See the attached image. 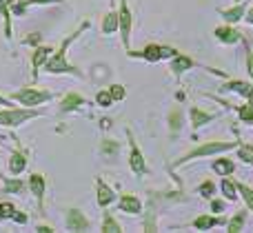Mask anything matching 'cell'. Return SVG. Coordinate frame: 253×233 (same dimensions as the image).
Instances as JSON below:
<instances>
[{"mask_svg": "<svg viewBox=\"0 0 253 233\" xmlns=\"http://www.w3.org/2000/svg\"><path fill=\"white\" fill-rule=\"evenodd\" d=\"M211 209H213V211H222V209H224V204H222V202H218V200H215V202L211 204Z\"/></svg>", "mask_w": 253, "mask_h": 233, "instance_id": "obj_41", "label": "cell"}, {"mask_svg": "<svg viewBox=\"0 0 253 233\" xmlns=\"http://www.w3.org/2000/svg\"><path fill=\"white\" fill-rule=\"evenodd\" d=\"M118 209L125 213H140V209H142V204H140V200L135 198V195H123L118 202Z\"/></svg>", "mask_w": 253, "mask_h": 233, "instance_id": "obj_13", "label": "cell"}, {"mask_svg": "<svg viewBox=\"0 0 253 233\" xmlns=\"http://www.w3.org/2000/svg\"><path fill=\"white\" fill-rule=\"evenodd\" d=\"M240 118L245 122H253V96H251V102L245 105V109H240Z\"/></svg>", "mask_w": 253, "mask_h": 233, "instance_id": "obj_29", "label": "cell"}, {"mask_svg": "<svg viewBox=\"0 0 253 233\" xmlns=\"http://www.w3.org/2000/svg\"><path fill=\"white\" fill-rule=\"evenodd\" d=\"M27 164H29V160H27L25 151H20V149L13 151L11 158H9V173H11V176H20L27 169Z\"/></svg>", "mask_w": 253, "mask_h": 233, "instance_id": "obj_10", "label": "cell"}, {"mask_svg": "<svg viewBox=\"0 0 253 233\" xmlns=\"http://www.w3.org/2000/svg\"><path fill=\"white\" fill-rule=\"evenodd\" d=\"M29 189H31V194H34V198L38 200V207L42 209L44 189H47V180H44V176H40V173H34V176L29 178Z\"/></svg>", "mask_w": 253, "mask_h": 233, "instance_id": "obj_9", "label": "cell"}, {"mask_svg": "<svg viewBox=\"0 0 253 233\" xmlns=\"http://www.w3.org/2000/svg\"><path fill=\"white\" fill-rule=\"evenodd\" d=\"M36 231H38V233H53V229L49 225H38V227H36Z\"/></svg>", "mask_w": 253, "mask_h": 233, "instance_id": "obj_40", "label": "cell"}, {"mask_svg": "<svg viewBox=\"0 0 253 233\" xmlns=\"http://www.w3.org/2000/svg\"><path fill=\"white\" fill-rule=\"evenodd\" d=\"M109 91H111V98H114V100H123L125 98V87L123 84H111Z\"/></svg>", "mask_w": 253, "mask_h": 233, "instance_id": "obj_31", "label": "cell"}, {"mask_svg": "<svg viewBox=\"0 0 253 233\" xmlns=\"http://www.w3.org/2000/svg\"><path fill=\"white\" fill-rule=\"evenodd\" d=\"M83 105H87V100H84L83 96H78V93H67V96L60 100V111L62 114H67V111H76Z\"/></svg>", "mask_w": 253, "mask_h": 233, "instance_id": "obj_11", "label": "cell"}, {"mask_svg": "<svg viewBox=\"0 0 253 233\" xmlns=\"http://www.w3.org/2000/svg\"><path fill=\"white\" fill-rule=\"evenodd\" d=\"M40 111H34L31 107H25V109H2L0 111V127L7 129H16L20 124H25L27 120L38 118Z\"/></svg>", "mask_w": 253, "mask_h": 233, "instance_id": "obj_3", "label": "cell"}, {"mask_svg": "<svg viewBox=\"0 0 253 233\" xmlns=\"http://www.w3.org/2000/svg\"><path fill=\"white\" fill-rule=\"evenodd\" d=\"M169 122H171V129H173V131H178V129H180V111H173V114L169 116Z\"/></svg>", "mask_w": 253, "mask_h": 233, "instance_id": "obj_36", "label": "cell"}, {"mask_svg": "<svg viewBox=\"0 0 253 233\" xmlns=\"http://www.w3.org/2000/svg\"><path fill=\"white\" fill-rule=\"evenodd\" d=\"M25 191V182L18 180V178H4V194L7 195H16Z\"/></svg>", "mask_w": 253, "mask_h": 233, "instance_id": "obj_19", "label": "cell"}, {"mask_svg": "<svg viewBox=\"0 0 253 233\" xmlns=\"http://www.w3.org/2000/svg\"><path fill=\"white\" fill-rule=\"evenodd\" d=\"M191 67H196V62H193L191 58L182 56V53H175L173 60H171V71H173V74H182V71L191 69Z\"/></svg>", "mask_w": 253, "mask_h": 233, "instance_id": "obj_14", "label": "cell"}, {"mask_svg": "<svg viewBox=\"0 0 253 233\" xmlns=\"http://www.w3.org/2000/svg\"><path fill=\"white\" fill-rule=\"evenodd\" d=\"M126 136H129V147H131V155H129V167L131 171L135 173V176H144L147 173V164H144V158L142 154H140L138 145H135L133 136H131V131H126Z\"/></svg>", "mask_w": 253, "mask_h": 233, "instance_id": "obj_5", "label": "cell"}, {"mask_svg": "<svg viewBox=\"0 0 253 233\" xmlns=\"http://www.w3.org/2000/svg\"><path fill=\"white\" fill-rule=\"evenodd\" d=\"M102 231L105 233H120V225L114 220V216L111 213H105V222H102Z\"/></svg>", "mask_w": 253, "mask_h": 233, "instance_id": "obj_23", "label": "cell"}, {"mask_svg": "<svg viewBox=\"0 0 253 233\" xmlns=\"http://www.w3.org/2000/svg\"><path fill=\"white\" fill-rule=\"evenodd\" d=\"M65 227L69 231H87L91 225H89V220L84 218V213L80 211V209H67Z\"/></svg>", "mask_w": 253, "mask_h": 233, "instance_id": "obj_7", "label": "cell"}, {"mask_svg": "<svg viewBox=\"0 0 253 233\" xmlns=\"http://www.w3.org/2000/svg\"><path fill=\"white\" fill-rule=\"evenodd\" d=\"M40 42V34H29V38H25V44H36Z\"/></svg>", "mask_w": 253, "mask_h": 233, "instance_id": "obj_38", "label": "cell"}, {"mask_svg": "<svg viewBox=\"0 0 253 233\" xmlns=\"http://www.w3.org/2000/svg\"><path fill=\"white\" fill-rule=\"evenodd\" d=\"M189 116H191V124L193 127H202V124H207L209 122V120H213L215 116H209V114H202L200 109H198V107H191V109H189Z\"/></svg>", "mask_w": 253, "mask_h": 233, "instance_id": "obj_18", "label": "cell"}, {"mask_svg": "<svg viewBox=\"0 0 253 233\" xmlns=\"http://www.w3.org/2000/svg\"><path fill=\"white\" fill-rule=\"evenodd\" d=\"M198 191H200L202 198H211V195H213V191H215V187L211 185V182H205V185H202Z\"/></svg>", "mask_w": 253, "mask_h": 233, "instance_id": "obj_32", "label": "cell"}, {"mask_svg": "<svg viewBox=\"0 0 253 233\" xmlns=\"http://www.w3.org/2000/svg\"><path fill=\"white\" fill-rule=\"evenodd\" d=\"M116 29H120V20H118V11H109L102 20V34H114Z\"/></svg>", "mask_w": 253, "mask_h": 233, "instance_id": "obj_17", "label": "cell"}, {"mask_svg": "<svg viewBox=\"0 0 253 233\" xmlns=\"http://www.w3.org/2000/svg\"><path fill=\"white\" fill-rule=\"evenodd\" d=\"M242 225H245V211H238L236 218H233L231 222H227V229L231 231V233H238V231L242 229Z\"/></svg>", "mask_w": 253, "mask_h": 233, "instance_id": "obj_25", "label": "cell"}, {"mask_svg": "<svg viewBox=\"0 0 253 233\" xmlns=\"http://www.w3.org/2000/svg\"><path fill=\"white\" fill-rule=\"evenodd\" d=\"M96 189H98V204L100 207H107V204H111L114 202V189H109V187L102 182V178H98L96 180Z\"/></svg>", "mask_w": 253, "mask_h": 233, "instance_id": "obj_12", "label": "cell"}, {"mask_svg": "<svg viewBox=\"0 0 253 233\" xmlns=\"http://www.w3.org/2000/svg\"><path fill=\"white\" fill-rule=\"evenodd\" d=\"M11 100L20 102L22 107H38L42 105V102H49L53 98L51 91H44V89H36V87H25V89H18V91H13Z\"/></svg>", "mask_w": 253, "mask_h": 233, "instance_id": "obj_2", "label": "cell"}, {"mask_svg": "<svg viewBox=\"0 0 253 233\" xmlns=\"http://www.w3.org/2000/svg\"><path fill=\"white\" fill-rule=\"evenodd\" d=\"M53 53V49L51 47H47V44H42V47H38L34 53H31V76H34V80L38 78V74H40V67H44V62L49 60V56Z\"/></svg>", "mask_w": 253, "mask_h": 233, "instance_id": "obj_8", "label": "cell"}, {"mask_svg": "<svg viewBox=\"0 0 253 233\" xmlns=\"http://www.w3.org/2000/svg\"><path fill=\"white\" fill-rule=\"evenodd\" d=\"M0 207H2V216H4V220H7V218H11V216H13V211H16L11 202H0Z\"/></svg>", "mask_w": 253, "mask_h": 233, "instance_id": "obj_34", "label": "cell"}, {"mask_svg": "<svg viewBox=\"0 0 253 233\" xmlns=\"http://www.w3.org/2000/svg\"><path fill=\"white\" fill-rule=\"evenodd\" d=\"M118 20H120V34H123V44L129 51V36H131V11L126 0H120V11H118Z\"/></svg>", "mask_w": 253, "mask_h": 233, "instance_id": "obj_6", "label": "cell"}, {"mask_svg": "<svg viewBox=\"0 0 253 233\" xmlns=\"http://www.w3.org/2000/svg\"><path fill=\"white\" fill-rule=\"evenodd\" d=\"M222 16H224V20L227 22H238L240 18H245V7L238 4L236 9H227V11H222Z\"/></svg>", "mask_w": 253, "mask_h": 233, "instance_id": "obj_21", "label": "cell"}, {"mask_svg": "<svg viewBox=\"0 0 253 233\" xmlns=\"http://www.w3.org/2000/svg\"><path fill=\"white\" fill-rule=\"evenodd\" d=\"M11 220L16 222V225H27V213H22V211H13V216H11Z\"/></svg>", "mask_w": 253, "mask_h": 233, "instance_id": "obj_35", "label": "cell"}, {"mask_svg": "<svg viewBox=\"0 0 253 233\" xmlns=\"http://www.w3.org/2000/svg\"><path fill=\"white\" fill-rule=\"evenodd\" d=\"M222 194L227 195L229 200H236L238 198V195H236V185H233V182H229L227 178L222 180Z\"/></svg>", "mask_w": 253, "mask_h": 233, "instance_id": "obj_27", "label": "cell"}, {"mask_svg": "<svg viewBox=\"0 0 253 233\" xmlns=\"http://www.w3.org/2000/svg\"><path fill=\"white\" fill-rule=\"evenodd\" d=\"M233 162H229V160H215L213 162V171L215 173H222V176H227V173H233Z\"/></svg>", "mask_w": 253, "mask_h": 233, "instance_id": "obj_24", "label": "cell"}, {"mask_svg": "<svg viewBox=\"0 0 253 233\" xmlns=\"http://www.w3.org/2000/svg\"><path fill=\"white\" fill-rule=\"evenodd\" d=\"M27 4H58V2H62V0H25Z\"/></svg>", "mask_w": 253, "mask_h": 233, "instance_id": "obj_37", "label": "cell"}, {"mask_svg": "<svg viewBox=\"0 0 253 233\" xmlns=\"http://www.w3.org/2000/svg\"><path fill=\"white\" fill-rule=\"evenodd\" d=\"M224 89H229V91H236V93H240V96H247V98L253 96V89L249 87V84H245V82H229V84H224Z\"/></svg>", "mask_w": 253, "mask_h": 233, "instance_id": "obj_20", "label": "cell"}, {"mask_svg": "<svg viewBox=\"0 0 253 233\" xmlns=\"http://www.w3.org/2000/svg\"><path fill=\"white\" fill-rule=\"evenodd\" d=\"M0 107H13V100L9 96H2V93H0Z\"/></svg>", "mask_w": 253, "mask_h": 233, "instance_id": "obj_39", "label": "cell"}, {"mask_svg": "<svg viewBox=\"0 0 253 233\" xmlns=\"http://www.w3.org/2000/svg\"><path fill=\"white\" fill-rule=\"evenodd\" d=\"M238 189H240V194H242V198H245V202L249 204V209L253 211V189H249V187H245V185H238Z\"/></svg>", "mask_w": 253, "mask_h": 233, "instance_id": "obj_28", "label": "cell"}, {"mask_svg": "<svg viewBox=\"0 0 253 233\" xmlns=\"http://www.w3.org/2000/svg\"><path fill=\"white\" fill-rule=\"evenodd\" d=\"M222 220H215V218H211V216H200L198 220H193V227L196 229H211V227H215V225H220Z\"/></svg>", "mask_w": 253, "mask_h": 233, "instance_id": "obj_22", "label": "cell"}, {"mask_svg": "<svg viewBox=\"0 0 253 233\" xmlns=\"http://www.w3.org/2000/svg\"><path fill=\"white\" fill-rule=\"evenodd\" d=\"M96 102H98L100 107H109L111 102H114V98H111V91H109V89H102V91H98Z\"/></svg>", "mask_w": 253, "mask_h": 233, "instance_id": "obj_26", "label": "cell"}, {"mask_svg": "<svg viewBox=\"0 0 253 233\" xmlns=\"http://www.w3.org/2000/svg\"><path fill=\"white\" fill-rule=\"evenodd\" d=\"M4 220V216H2V207H0V222H2Z\"/></svg>", "mask_w": 253, "mask_h": 233, "instance_id": "obj_44", "label": "cell"}, {"mask_svg": "<svg viewBox=\"0 0 253 233\" xmlns=\"http://www.w3.org/2000/svg\"><path fill=\"white\" fill-rule=\"evenodd\" d=\"M116 151H118V142H114V140L102 142V154H116Z\"/></svg>", "mask_w": 253, "mask_h": 233, "instance_id": "obj_33", "label": "cell"}, {"mask_svg": "<svg viewBox=\"0 0 253 233\" xmlns=\"http://www.w3.org/2000/svg\"><path fill=\"white\" fill-rule=\"evenodd\" d=\"M87 27H89V22H84V25L80 27L78 31H74L71 36H67V38L62 40L60 49H58L56 53H51V56H49V60L44 62L42 71H47V74H71V76H78V78H83V74H80L78 67H74V65H69V62H67V49H69V44L74 42V40L78 38V36L83 34Z\"/></svg>", "mask_w": 253, "mask_h": 233, "instance_id": "obj_1", "label": "cell"}, {"mask_svg": "<svg viewBox=\"0 0 253 233\" xmlns=\"http://www.w3.org/2000/svg\"><path fill=\"white\" fill-rule=\"evenodd\" d=\"M0 13H2V18H4V38H11V7H9V2L7 0H0Z\"/></svg>", "mask_w": 253, "mask_h": 233, "instance_id": "obj_16", "label": "cell"}, {"mask_svg": "<svg viewBox=\"0 0 253 233\" xmlns=\"http://www.w3.org/2000/svg\"><path fill=\"white\" fill-rule=\"evenodd\" d=\"M249 74H251V78H253V56H249Z\"/></svg>", "mask_w": 253, "mask_h": 233, "instance_id": "obj_42", "label": "cell"}, {"mask_svg": "<svg viewBox=\"0 0 253 233\" xmlns=\"http://www.w3.org/2000/svg\"><path fill=\"white\" fill-rule=\"evenodd\" d=\"M240 158L245 160V162H253V147L251 145H245V147H240Z\"/></svg>", "mask_w": 253, "mask_h": 233, "instance_id": "obj_30", "label": "cell"}, {"mask_svg": "<svg viewBox=\"0 0 253 233\" xmlns=\"http://www.w3.org/2000/svg\"><path fill=\"white\" fill-rule=\"evenodd\" d=\"M233 147H236V142H209V145H202V147H198V149H193L191 154H187L182 160H178L173 167H180L182 162L193 160V158H200V155H211V154H220V151H229V149H233Z\"/></svg>", "mask_w": 253, "mask_h": 233, "instance_id": "obj_4", "label": "cell"}, {"mask_svg": "<svg viewBox=\"0 0 253 233\" xmlns=\"http://www.w3.org/2000/svg\"><path fill=\"white\" fill-rule=\"evenodd\" d=\"M247 20H249V22H251V25H253V9H251V11H249V16H247Z\"/></svg>", "mask_w": 253, "mask_h": 233, "instance_id": "obj_43", "label": "cell"}, {"mask_svg": "<svg viewBox=\"0 0 253 233\" xmlns=\"http://www.w3.org/2000/svg\"><path fill=\"white\" fill-rule=\"evenodd\" d=\"M215 36H218L220 42L233 44V42H238V40H240V36H242V34H238V31L229 29V27H218V29H215Z\"/></svg>", "mask_w": 253, "mask_h": 233, "instance_id": "obj_15", "label": "cell"}]
</instances>
